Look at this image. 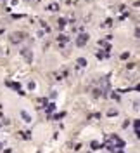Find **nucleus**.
Segmentation results:
<instances>
[{"instance_id": "f257e3e1", "label": "nucleus", "mask_w": 140, "mask_h": 153, "mask_svg": "<svg viewBox=\"0 0 140 153\" xmlns=\"http://www.w3.org/2000/svg\"><path fill=\"white\" fill-rule=\"evenodd\" d=\"M109 143H112V144H107V148H109V150L123 148V146H125V141H123V139H120L118 136H109Z\"/></svg>"}, {"instance_id": "f03ea898", "label": "nucleus", "mask_w": 140, "mask_h": 153, "mask_svg": "<svg viewBox=\"0 0 140 153\" xmlns=\"http://www.w3.org/2000/svg\"><path fill=\"white\" fill-rule=\"evenodd\" d=\"M9 38H11V43H21L22 40L26 38V33H22V31H14V33L9 35Z\"/></svg>"}, {"instance_id": "7ed1b4c3", "label": "nucleus", "mask_w": 140, "mask_h": 153, "mask_svg": "<svg viewBox=\"0 0 140 153\" xmlns=\"http://www.w3.org/2000/svg\"><path fill=\"white\" fill-rule=\"evenodd\" d=\"M21 54H22V57L26 59V63H33V52H31V49H30V47L21 49Z\"/></svg>"}, {"instance_id": "20e7f679", "label": "nucleus", "mask_w": 140, "mask_h": 153, "mask_svg": "<svg viewBox=\"0 0 140 153\" xmlns=\"http://www.w3.org/2000/svg\"><path fill=\"white\" fill-rule=\"evenodd\" d=\"M87 42H88V35H87V33L78 35V38H76V45H78V47H83Z\"/></svg>"}, {"instance_id": "39448f33", "label": "nucleus", "mask_w": 140, "mask_h": 153, "mask_svg": "<svg viewBox=\"0 0 140 153\" xmlns=\"http://www.w3.org/2000/svg\"><path fill=\"white\" fill-rule=\"evenodd\" d=\"M133 129H135V136L140 134V120H135L133 122Z\"/></svg>"}, {"instance_id": "423d86ee", "label": "nucleus", "mask_w": 140, "mask_h": 153, "mask_svg": "<svg viewBox=\"0 0 140 153\" xmlns=\"http://www.w3.org/2000/svg\"><path fill=\"white\" fill-rule=\"evenodd\" d=\"M76 64H78V68H85V66H87V59H83V57H80V59L76 61Z\"/></svg>"}, {"instance_id": "0eeeda50", "label": "nucleus", "mask_w": 140, "mask_h": 153, "mask_svg": "<svg viewBox=\"0 0 140 153\" xmlns=\"http://www.w3.org/2000/svg\"><path fill=\"white\" fill-rule=\"evenodd\" d=\"M21 117H22V120H24V122H31V117L26 112H21Z\"/></svg>"}, {"instance_id": "6e6552de", "label": "nucleus", "mask_w": 140, "mask_h": 153, "mask_svg": "<svg viewBox=\"0 0 140 153\" xmlns=\"http://www.w3.org/2000/svg\"><path fill=\"white\" fill-rule=\"evenodd\" d=\"M47 9H49V11H57V9H59V5H57V4H50Z\"/></svg>"}, {"instance_id": "1a4fd4ad", "label": "nucleus", "mask_w": 140, "mask_h": 153, "mask_svg": "<svg viewBox=\"0 0 140 153\" xmlns=\"http://www.w3.org/2000/svg\"><path fill=\"white\" fill-rule=\"evenodd\" d=\"M59 40H61V42H64V40L67 42V40H69V37H67V35H61V37H59Z\"/></svg>"}, {"instance_id": "9d476101", "label": "nucleus", "mask_w": 140, "mask_h": 153, "mask_svg": "<svg viewBox=\"0 0 140 153\" xmlns=\"http://www.w3.org/2000/svg\"><path fill=\"white\" fill-rule=\"evenodd\" d=\"M92 148H93V150H97V148H100V144H99V143H92Z\"/></svg>"}, {"instance_id": "9b49d317", "label": "nucleus", "mask_w": 140, "mask_h": 153, "mask_svg": "<svg viewBox=\"0 0 140 153\" xmlns=\"http://www.w3.org/2000/svg\"><path fill=\"white\" fill-rule=\"evenodd\" d=\"M66 25V19H59V26H64Z\"/></svg>"}]
</instances>
